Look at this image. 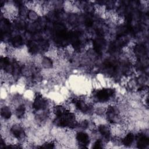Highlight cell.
<instances>
[{
	"mask_svg": "<svg viewBox=\"0 0 149 149\" xmlns=\"http://www.w3.org/2000/svg\"><path fill=\"white\" fill-rule=\"evenodd\" d=\"M25 111H26V108H25L24 105H20V106L16 109V116H17L18 118H22V117H23V115H24V114Z\"/></svg>",
	"mask_w": 149,
	"mask_h": 149,
	"instance_id": "9",
	"label": "cell"
},
{
	"mask_svg": "<svg viewBox=\"0 0 149 149\" xmlns=\"http://www.w3.org/2000/svg\"><path fill=\"white\" fill-rule=\"evenodd\" d=\"M54 143H47L46 144H45L42 147V148H54Z\"/></svg>",
	"mask_w": 149,
	"mask_h": 149,
	"instance_id": "12",
	"label": "cell"
},
{
	"mask_svg": "<svg viewBox=\"0 0 149 149\" xmlns=\"http://www.w3.org/2000/svg\"><path fill=\"white\" fill-rule=\"evenodd\" d=\"M12 134L17 139H22L24 137V133L23 129L19 126H13L11 129Z\"/></svg>",
	"mask_w": 149,
	"mask_h": 149,
	"instance_id": "4",
	"label": "cell"
},
{
	"mask_svg": "<svg viewBox=\"0 0 149 149\" xmlns=\"http://www.w3.org/2000/svg\"><path fill=\"white\" fill-rule=\"evenodd\" d=\"M13 45L16 47L20 46L22 43V39L20 36H16L12 40Z\"/></svg>",
	"mask_w": 149,
	"mask_h": 149,
	"instance_id": "10",
	"label": "cell"
},
{
	"mask_svg": "<svg viewBox=\"0 0 149 149\" xmlns=\"http://www.w3.org/2000/svg\"><path fill=\"white\" fill-rule=\"evenodd\" d=\"M134 140V135L132 133H128L122 140L123 144L126 146H130Z\"/></svg>",
	"mask_w": 149,
	"mask_h": 149,
	"instance_id": "7",
	"label": "cell"
},
{
	"mask_svg": "<svg viewBox=\"0 0 149 149\" xmlns=\"http://www.w3.org/2000/svg\"><path fill=\"white\" fill-rule=\"evenodd\" d=\"M98 130L101 134L106 139H108L110 137V130L105 125H101L98 127Z\"/></svg>",
	"mask_w": 149,
	"mask_h": 149,
	"instance_id": "6",
	"label": "cell"
},
{
	"mask_svg": "<svg viewBox=\"0 0 149 149\" xmlns=\"http://www.w3.org/2000/svg\"><path fill=\"white\" fill-rule=\"evenodd\" d=\"M114 90L112 88H104L100 90L95 93V97L100 102H105L109 99V97L113 95Z\"/></svg>",
	"mask_w": 149,
	"mask_h": 149,
	"instance_id": "1",
	"label": "cell"
},
{
	"mask_svg": "<svg viewBox=\"0 0 149 149\" xmlns=\"http://www.w3.org/2000/svg\"><path fill=\"white\" fill-rule=\"evenodd\" d=\"M46 104V101L42 97V96L41 95H38L34 99L33 107L36 110H40L45 108Z\"/></svg>",
	"mask_w": 149,
	"mask_h": 149,
	"instance_id": "2",
	"label": "cell"
},
{
	"mask_svg": "<svg viewBox=\"0 0 149 149\" xmlns=\"http://www.w3.org/2000/svg\"><path fill=\"white\" fill-rule=\"evenodd\" d=\"M102 148V142L100 139H98L95 142L94 145L93 146V148Z\"/></svg>",
	"mask_w": 149,
	"mask_h": 149,
	"instance_id": "11",
	"label": "cell"
},
{
	"mask_svg": "<svg viewBox=\"0 0 149 149\" xmlns=\"http://www.w3.org/2000/svg\"><path fill=\"white\" fill-rule=\"evenodd\" d=\"M76 139L79 142H80L82 145H83L84 147V146L87 145L90 142L88 135L84 132L78 133L76 135Z\"/></svg>",
	"mask_w": 149,
	"mask_h": 149,
	"instance_id": "3",
	"label": "cell"
},
{
	"mask_svg": "<svg viewBox=\"0 0 149 149\" xmlns=\"http://www.w3.org/2000/svg\"><path fill=\"white\" fill-rule=\"evenodd\" d=\"M1 116L5 119H8L11 116V112L9 107H3L1 108Z\"/></svg>",
	"mask_w": 149,
	"mask_h": 149,
	"instance_id": "8",
	"label": "cell"
},
{
	"mask_svg": "<svg viewBox=\"0 0 149 149\" xmlns=\"http://www.w3.org/2000/svg\"><path fill=\"white\" fill-rule=\"evenodd\" d=\"M149 144V139L145 135H140L137 138V146L140 148L146 147Z\"/></svg>",
	"mask_w": 149,
	"mask_h": 149,
	"instance_id": "5",
	"label": "cell"
}]
</instances>
